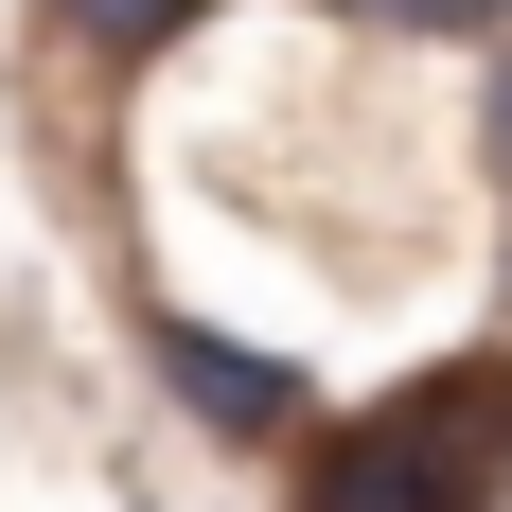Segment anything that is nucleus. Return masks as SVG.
<instances>
[{"mask_svg": "<svg viewBox=\"0 0 512 512\" xmlns=\"http://www.w3.org/2000/svg\"><path fill=\"white\" fill-rule=\"evenodd\" d=\"M265 477H283V512H512V336L424 354L371 407H318Z\"/></svg>", "mask_w": 512, "mask_h": 512, "instance_id": "f257e3e1", "label": "nucleus"}, {"mask_svg": "<svg viewBox=\"0 0 512 512\" xmlns=\"http://www.w3.org/2000/svg\"><path fill=\"white\" fill-rule=\"evenodd\" d=\"M142 354H159V389H177V424H195V442H230V460H283V442L318 424L301 354H265V336H212V318L142 301Z\"/></svg>", "mask_w": 512, "mask_h": 512, "instance_id": "f03ea898", "label": "nucleus"}, {"mask_svg": "<svg viewBox=\"0 0 512 512\" xmlns=\"http://www.w3.org/2000/svg\"><path fill=\"white\" fill-rule=\"evenodd\" d=\"M212 0H36V36L53 53H89V71H142V53H177Z\"/></svg>", "mask_w": 512, "mask_h": 512, "instance_id": "7ed1b4c3", "label": "nucleus"}, {"mask_svg": "<svg viewBox=\"0 0 512 512\" xmlns=\"http://www.w3.org/2000/svg\"><path fill=\"white\" fill-rule=\"evenodd\" d=\"M336 18H371V36H442V53H495L512 0H336Z\"/></svg>", "mask_w": 512, "mask_h": 512, "instance_id": "20e7f679", "label": "nucleus"}, {"mask_svg": "<svg viewBox=\"0 0 512 512\" xmlns=\"http://www.w3.org/2000/svg\"><path fill=\"white\" fill-rule=\"evenodd\" d=\"M477 177H495V212H512V36L477 53Z\"/></svg>", "mask_w": 512, "mask_h": 512, "instance_id": "39448f33", "label": "nucleus"}]
</instances>
